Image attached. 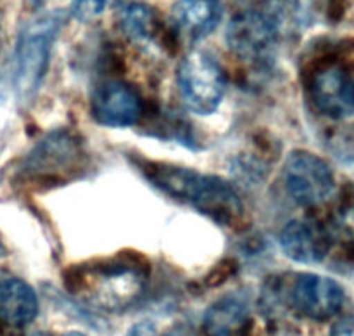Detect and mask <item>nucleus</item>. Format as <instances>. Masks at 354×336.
Wrapping results in <instances>:
<instances>
[{"label":"nucleus","mask_w":354,"mask_h":336,"mask_svg":"<svg viewBox=\"0 0 354 336\" xmlns=\"http://www.w3.org/2000/svg\"><path fill=\"white\" fill-rule=\"evenodd\" d=\"M161 336H180V335H175V333H168V335H161Z\"/></svg>","instance_id":"5701e85b"},{"label":"nucleus","mask_w":354,"mask_h":336,"mask_svg":"<svg viewBox=\"0 0 354 336\" xmlns=\"http://www.w3.org/2000/svg\"><path fill=\"white\" fill-rule=\"evenodd\" d=\"M227 44L235 55L256 66H266L275 59L279 24L268 14L245 10L230 21Z\"/></svg>","instance_id":"0eeeda50"},{"label":"nucleus","mask_w":354,"mask_h":336,"mask_svg":"<svg viewBox=\"0 0 354 336\" xmlns=\"http://www.w3.org/2000/svg\"><path fill=\"white\" fill-rule=\"evenodd\" d=\"M145 179L173 200L190 204L223 227H234L244 218V204L230 182L194 168L159 161H138Z\"/></svg>","instance_id":"f03ea898"},{"label":"nucleus","mask_w":354,"mask_h":336,"mask_svg":"<svg viewBox=\"0 0 354 336\" xmlns=\"http://www.w3.org/2000/svg\"><path fill=\"white\" fill-rule=\"evenodd\" d=\"M149 270V262L138 251H120L113 258L68 269L64 286L93 307L123 310L144 293Z\"/></svg>","instance_id":"f257e3e1"},{"label":"nucleus","mask_w":354,"mask_h":336,"mask_svg":"<svg viewBox=\"0 0 354 336\" xmlns=\"http://www.w3.org/2000/svg\"><path fill=\"white\" fill-rule=\"evenodd\" d=\"M83 149L78 139L68 130H55L35 145L26 159V170L38 177L54 180L62 172H75L82 166Z\"/></svg>","instance_id":"9d476101"},{"label":"nucleus","mask_w":354,"mask_h":336,"mask_svg":"<svg viewBox=\"0 0 354 336\" xmlns=\"http://www.w3.org/2000/svg\"><path fill=\"white\" fill-rule=\"evenodd\" d=\"M330 336H354V317L339 319L332 326Z\"/></svg>","instance_id":"a211bd4d"},{"label":"nucleus","mask_w":354,"mask_h":336,"mask_svg":"<svg viewBox=\"0 0 354 336\" xmlns=\"http://www.w3.org/2000/svg\"><path fill=\"white\" fill-rule=\"evenodd\" d=\"M116 0H71V14L82 23H92L111 9Z\"/></svg>","instance_id":"dca6fc26"},{"label":"nucleus","mask_w":354,"mask_h":336,"mask_svg":"<svg viewBox=\"0 0 354 336\" xmlns=\"http://www.w3.org/2000/svg\"><path fill=\"white\" fill-rule=\"evenodd\" d=\"M171 16L180 35L192 42L203 40L220 24V0H178Z\"/></svg>","instance_id":"f8f14e48"},{"label":"nucleus","mask_w":354,"mask_h":336,"mask_svg":"<svg viewBox=\"0 0 354 336\" xmlns=\"http://www.w3.org/2000/svg\"><path fill=\"white\" fill-rule=\"evenodd\" d=\"M127 336H158V333H156V328L152 322L144 321V322H138V324H135L133 328L128 331Z\"/></svg>","instance_id":"6ab92c4d"},{"label":"nucleus","mask_w":354,"mask_h":336,"mask_svg":"<svg viewBox=\"0 0 354 336\" xmlns=\"http://www.w3.org/2000/svg\"><path fill=\"white\" fill-rule=\"evenodd\" d=\"M310 94L325 116L344 120L354 114V76L342 66H320L311 75Z\"/></svg>","instance_id":"1a4fd4ad"},{"label":"nucleus","mask_w":354,"mask_h":336,"mask_svg":"<svg viewBox=\"0 0 354 336\" xmlns=\"http://www.w3.org/2000/svg\"><path fill=\"white\" fill-rule=\"evenodd\" d=\"M235 272H237V263H235V260L225 258L221 260V262H218L216 265L211 269V272L207 274L204 283H206V286L209 288L220 286V284H223L225 281L230 279Z\"/></svg>","instance_id":"f3484780"},{"label":"nucleus","mask_w":354,"mask_h":336,"mask_svg":"<svg viewBox=\"0 0 354 336\" xmlns=\"http://www.w3.org/2000/svg\"><path fill=\"white\" fill-rule=\"evenodd\" d=\"M38 314V298L33 288L19 277L0 279V319L14 328L31 324Z\"/></svg>","instance_id":"ddd939ff"},{"label":"nucleus","mask_w":354,"mask_h":336,"mask_svg":"<svg viewBox=\"0 0 354 336\" xmlns=\"http://www.w3.org/2000/svg\"><path fill=\"white\" fill-rule=\"evenodd\" d=\"M124 35L133 42H151L161 31L158 16L144 3H130L121 14Z\"/></svg>","instance_id":"2eb2a0df"},{"label":"nucleus","mask_w":354,"mask_h":336,"mask_svg":"<svg viewBox=\"0 0 354 336\" xmlns=\"http://www.w3.org/2000/svg\"><path fill=\"white\" fill-rule=\"evenodd\" d=\"M64 336H86L85 333H80V331H71V333H66Z\"/></svg>","instance_id":"aec40b11"},{"label":"nucleus","mask_w":354,"mask_h":336,"mask_svg":"<svg viewBox=\"0 0 354 336\" xmlns=\"http://www.w3.org/2000/svg\"><path fill=\"white\" fill-rule=\"evenodd\" d=\"M275 294L282 298L297 314L313 321L332 319L344 303V290L337 281L320 274H292L277 286Z\"/></svg>","instance_id":"39448f33"},{"label":"nucleus","mask_w":354,"mask_h":336,"mask_svg":"<svg viewBox=\"0 0 354 336\" xmlns=\"http://www.w3.org/2000/svg\"><path fill=\"white\" fill-rule=\"evenodd\" d=\"M249 319L244 301L235 297H223L207 308L203 321L206 336H245Z\"/></svg>","instance_id":"4468645a"},{"label":"nucleus","mask_w":354,"mask_h":336,"mask_svg":"<svg viewBox=\"0 0 354 336\" xmlns=\"http://www.w3.org/2000/svg\"><path fill=\"white\" fill-rule=\"evenodd\" d=\"M33 336H47V335H44V333H35Z\"/></svg>","instance_id":"b1692460"},{"label":"nucleus","mask_w":354,"mask_h":336,"mask_svg":"<svg viewBox=\"0 0 354 336\" xmlns=\"http://www.w3.org/2000/svg\"><path fill=\"white\" fill-rule=\"evenodd\" d=\"M282 177L289 196L303 206L322 204L334 193L335 179L328 163L304 149L289 152Z\"/></svg>","instance_id":"423d86ee"},{"label":"nucleus","mask_w":354,"mask_h":336,"mask_svg":"<svg viewBox=\"0 0 354 336\" xmlns=\"http://www.w3.org/2000/svg\"><path fill=\"white\" fill-rule=\"evenodd\" d=\"M90 111L97 123L111 128H124L140 120L144 114V100L131 85L109 78L93 87Z\"/></svg>","instance_id":"6e6552de"},{"label":"nucleus","mask_w":354,"mask_h":336,"mask_svg":"<svg viewBox=\"0 0 354 336\" xmlns=\"http://www.w3.org/2000/svg\"><path fill=\"white\" fill-rule=\"evenodd\" d=\"M66 23V12L50 10L35 17L21 30L14 51L12 85L21 103L37 96L50 66L52 47Z\"/></svg>","instance_id":"7ed1b4c3"},{"label":"nucleus","mask_w":354,"mask_h":336,"mask_svg":"<svg viewBox=\"0 0 354 336\" xmlns=\"http://www.w3.org/2000/svg\"><path fill=\"white\" fill-rule=\"evenodd\" d=\"M176 82L183 104L204 116L220 107L227 89L223 69L203 51H194L182 59L176 71Z\"/></svg>","instance_id":"20e7f679"},{"label":"nucleus","mask_w":354,"mask_h":336,"mask_svg":"<svg viewBox=\"0 0 354 336\" xmlns=\"http://www.w3.org/2000/svg\"><path fill=\"white\" fill-rule=\"evenodd\" d=\"M282 251L297 263H318L330 251V236L313 220H290L280 231Z\"/></svg>","instance_id":"9b49d317"},{"label":"nucleus","mask_w":354,"mask_h":336,"mask_svg":"<svg viewBox=\"0 0 354 336\" xmlns=\"http://www.w3.org/2000/svg\"><path fill=\"white\" fill-rule=\"evenodd\" d=\"M31 2H33V3H35V6H40V3H41V2H44V0H31Z\"/></svg>","instance_id":"412c9836"},{"label":"nucleus","mask_w":354,"mask_h":336,"mask_svg":"<svg viewBox=\"0 0 354 336\" xmlns=\"http://www.w3.org/2000/svg\"><path fill=\"white\" fill-rule=\"evenodd\" d=\"M2 255H6V249H3L2 245H0V256H2Z\"/></svg>","instance_id":"4be33fe9"}]
</instances>
